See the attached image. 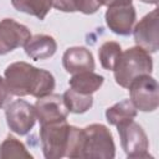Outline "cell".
Masks as SVG:
<instances>
[{
	"instance_id": "22",
	"label": "cell",
	"mask_w": 159,
	"mask_h": 159,
	"mask_svg": "<svg viewBox=\"0 0 159 159\" xmlns=\"http://www.w3.org/2000/svg\"><path fill=\"white\" fill-rule=\"evenodd\" d=\"M101 6L104 5V6H113V5H118V4H129L132 2V0H98Z\"/></svg>"
},
{
	"instance_id": "18",
	"label": "cell",
	"mask_w": 159,
	"mask_h": 159,
	"mask_svg": "<svg viewBox=\"0 0 159 159\" xmlns=\"http://www.w3.org/2000/svg\"><path fill=\"white\" fill-rule=\"evenodd\" d=\"M11 4L17 11L43 20L52 6V0H11Z\"/></svg>"
},
{
	"instance_id": "20",
	"label": "cell",
	"mask_w": 159,
	"mask_h": 159,
	"mask_svg": "<svg viewBox=\"0 0 159 159\" xmlns=\"http://www.w3.org/2000/svg\"><path fill=\"white\" fill-rule=\"evenodd\" d=\"M10 158H32V155L26 150L25 145L17 140L15 137L9 135L0 144V159Z\"/></svg>"
},
{
	"instance_id": "9",
	"label": "cell",
	"mask_w": 159,
	"mask_h": 159,
	"mask_svg": "<svg viewBox=\"0 0 159 159\" xmlns=\"http://www.w3.org/2000/svg\"><path fill=\"white\" fill-rule=\"evenodd\" d=\"M134 41L137 46L147 52H157L159 47L158 40V9L147 14L133 29Z\"/></svg>"
},
{
	"instance_id": "10",
	"label": "cell",
	"mask_w": 159,
	"mask_h": 159,
	"mask_svg": "<svg viewBox=\"0 0 159 159\" xmlns=\"http://www.w3.org/2000/svg\"><path fill=\"white\" fill-rule=\"evenodd\" d=\"M106 24L117 35L127 36L133 31V25L135 22V9L129 4H118L109 6L106 11Z\"/></svg>"
},
{
	"instance_id": "6",
	"label": "cell",
	"mask_w": 159,
	"mask_h": 159,
	"mask_svg": "<svg viewBox=\"0 0 159 159\" xmlns=\"http://www.w3.org/2000/svg\"><path fill=\"white\" fill-rule=\"evenodd\" d=\"M130 102L142 112H153L159 106V87L149 75L135 78L129 84Z\"/></svg>"
},
{
	"instance_id": "2",
	"label": "cell",
	"mask_w": 159,
	"mask_h": 159,
	"mask_svg": "<svg viewBox=\"0 0 159 159\" xmlns=\"http://www.w3.org/2000/svg\"><path fill=\"white\" fill-rule=\"evenodd\" d=\"M42 153L46 159L80 158L82 129L68 125L66 120L42 124L40 129Z\"/></svg>"
},
{
	"instance_id": "11",
	"label": "cell",
	"mask_w": 159,
	"mask_h": 159,
	"mask_svg": "<svg viewBox=\"0 0 159 159\" xmlns=\"http://www.w3.org/2000/svg\"><path fill=\"white\" fill-rule=\"evenodd\" d=\"M35 113L40 124H47L60 120H66L68 111L63 103L62 96L60 94H47L37 98L35 103Z\"/></svg>"
},
{
	"instance_id": "16",
	"label": "cell",
	"mask_w": 159,
	"mask_h": 159,
	"mask_svg": "<svg viewBox=\"0 0 159 159\" xmlns=\"http://www.w3.org/2000/svg\"><path fill=\"white\" fill-rule=\"evenodd\" d=\"M63 103L68 112L81 114L87 112L92 104H93V97L92 94H83L75 89H67L62 96Z\"/></svg>"
},
{
	"instance_id": "8",
	"label": "cell",
	"mask_w": 159,
	"mask_h": 159,
	"mask_svg": "<svg viewBox=\"0 0 159 159\" xmlns=\"http://www.w3.org/2000/svg\"><path fill=\"white\" fill-rule=\"evenodd\" d=\"M30 30L12 19L0 21V55H6L17 47L25 46L30 40Z\"/></svg>"
},
{
	"instance_id": "7",
	"label": "cell",
	"mask_w": 159,
	"mask_h": 159,
	"mask_svg": "<svg viewBox=\"0 0 159 159\" xmlns=\"http://www.w3.org/2000/svg\"><path fill=\"white\" fill-rule=\"evenodd\" d=\"M5 116L9 128L19 135L27 134L36 122L35 107L24 99L10 102L6 106Z\"/></svg>"
},
{
	"instance_id": "23",
	"label": "cell",
	"mask_w": 159,
	"mask_h": 159,
	"mask_svg": "<svg viewBox=\"0 0 159 159\" xmlns=\"http://www.w3.org/2000/svg\"><path fill=\"white\" fill-rule=\"evenodd\" d=\"M140 1L145 4H158V0H140Z\"/></svg>"
},
{
	"instance_id": "14",
	"label": "cell",
	"mask_w": 159,
	"mask_h": 159,
	"mask_svg": "<svg viewBox=\"0 0 159 159\" xmlns=\"http://www.w3.org/2000/svg\"><path fill=\"white\" fill-rule=\"evenodd\" d=\"M104 78L101 75L94 73L93 71H83L75 73L70 80V86L72 89L83 93V94H92L93 92L98 91L103 84Z\"/></svg>"
},
{
	"instance_id": "13",
	"label": "cell",
	"mask_w": 159,
	"mask_h": 159,
	"mask_svg": "<svg viewBox=\"0 0 159 159\" xmlns=\"http://www.w3.org/2000/svg\"><path fill=\"white\" fill-rule=\"evenodd\" d=\"M24 47L29 57L35 61H40L52 57L57 50V43L52 36L41 34L31 36Z\"/></svg>"
},
{
	"instance_id": "12",
	"label": "cell",
	"mask_w": 159,
	"mask_h": 159,
	"mask_svg": "<svg viewBox=\"0 0 159 159\" xmlns=\"http://www.w3.org/2000/svg\"><path fill=\"white\" fill-rule=\"evenodd\" d=\"M63 68L68 73H78L83 71H93L94 70V60L93 55L86 47H70L65 51L62 56Z\"/></svg>"
},
{
	"instance_id": "3",
	"label": "cell",
	"mask_w": 159,
	"mask_h": 159,
	"mask_svg": "<svg viewBox=\"0 0 159 159\" xmlns=\"http://www.w3.org/2000/svg\"><path fill=\"white\" fill-rule=\"evenodd\" d=\"M113 71L117 84L123 88H128L135 78L152 73L153 60L149 52L142 47H130L120 53Z\"/></svg>"
},
{
	"instance_id": "17",
	"label": "cell",
	"mask_w": 159,
	"mask_h": 159,
	"mask_svg": "<svg viewBox=\"0 0 159 159\" xmlns=\"http://www.w3.org/2000/svg\"><path fill=\"white\" fill-rule=\"evenodd\" d=\"M52 6L63 12H83L86 15L94 14L101 4L98 0H52Z\"/></svg>"
},
{
	"instance_id": "15",
	"label": "cell",
	"mask_w": 159,
	"mask_h": 159,
	"mask_svg": "<svg viewBox=\"0 0 159 159\" xmlns=\"http://www.w3.org/2000/svg\"><path fill=\"white\" fill-rule=\"evenodd\" d=\"M137 116V108L129 99H124L122 102L116 103L106 111L107 122L112 125H118L123 122L134 119Z\"/></svg>"
},
{
	"instance_id": "5",
	"label": "cell",
	"mask_w": 159,
	"mask_h": 159,
	"mask_svg": "<svg viewBox=\"0 0 159 159\" xmlns=\"http://www.w3.org/2000/svg\"><path fill=\"white\" fill-rule=\"evenodd\" d=\"M120 144L128 158H152L149 155V140L143 128L133 119L117 125Z\"/></svg>"
},
{
	"instance_id": "19",
	"label": "cell",
	"mask_w": 159,
	"mask_h": 159,
	"mask_svg": "<svg viewBox=\"0 0 159 159\" xmlns=\"http://www.w3.org/2000/svg\"><path fill=\"white\" fill-rule=\"evenodd\" d=\"M122 53L120 45L116 41H106L98 50L101 66L107 71H113Z\"/></svg>"
},
{
	"instance_id": "21",
	"label": "cell",
	"mask_w": 159,
	"mask_h": 159,
	"mask_svg": "<svg viewBox=\"0 0 159 159\" xmlns=\"http://www.w3.org/2000/svg\"><path fill=\"white\" fill-rule=\"evenodd\" d=\"M12 92L10 91L6 81L0 76V108H5L12 99Z\"/></svg>"
},
{
	"instance_id": "4",
	"label": "cell",
	"mask_w": 159,
	"mask_h": 159,
	"mask_svg": "<svg viewBox=\"0 0 159 159\" xmlns=\"http://www.w3.org/2000/svg\"><path fill=\"white\" fill-rule=\"evenodd\" d=\"M116 155V145L111 130L103 124H89L82 129V145L80 158L112 159Z\"/></svg>"
},
{
	"instance_id": "1",
	"label": "cell",
	"mask_w": 159,
	"mask_h": 159,
	"mask_svg": "<svg viewBox=\"0 0 159 159\" xmlns=\"http://www.w3.org/2000/svg\"><path fill=\"white\" fill-rule=\"evenodd\" d=\"M5 81L14 96H47L55 89V77L46 70L19 61L5 70Z\"/></svg>"
}]
</instances>
